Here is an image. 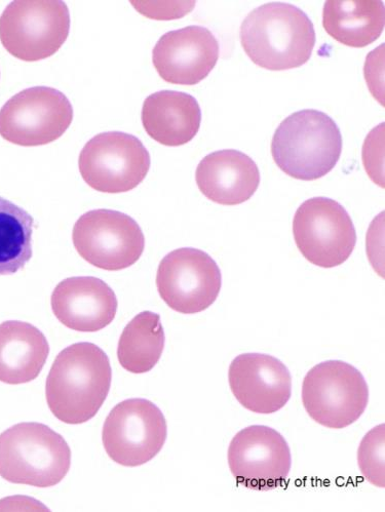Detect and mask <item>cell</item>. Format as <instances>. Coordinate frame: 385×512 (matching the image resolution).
I'll use <instances>...</instances> for the list:
<instances>
[{
  "mask_svg": "<svg viewBox=\"0 0 385 512\" xmlns=\"http://www.w3.org/2000/svg\"><path fill=\"white\" fill-rule=\"evenodd\" d=\"M112 370L107 354L96 344L75 343L62 350L49 373L47 402L66 424L93 419L108 397Z\"/></svg>",
  "mask_w": 385,
  "mask_h": 512,
  "instance_id": "cell-1",
  "label": "cell"
},
{
  "mask_svg": "<svg viewBox=\"0 0 385 512\" xmlns=\"http://www.w3.org/2000/svg\"><path fill=\"white\" fill-rule=\"evenodd\" d=\"M241 43L257 66L284 71L311 59L316 45L314 24L299 8L283 3L252 11L241 26Z\"/></svg>",
  "mask_w": 385,
  "mask_h": 512,
  "instance_id": "cell-2",
  "label": "cell"
},
{
  "mask_svg": "<svg viewBox=\"0 0 385 512\" xmlns=\"http://www.w3.org/2000/svg\"><path fill=\"white\" fill-rule=\"evenodd\" d=\"M342 152L339 127L328 114L306 109L288 116L277 129L272 154L288 176L314 181L328 175Z\"/></svg>",
  "mask_w": 385,
  "mask_h": 512,
  "instance_id": "cell-3",
  "label": "cell"
},
{
  "mask_svg": "<svg viewBox=\"0 0 385 512\" xmlns=\"http://www.w3.org/2000/svg\"><path fill=\"white\" fill-rule=\"evenodd\" d=\"M70 465L68 444L45 424L19 423L0 435V477L10 483L54 487L67 476Z\"/></svg>",
  "mask_w": 385,
  "mask_h": 512,
  "instance_id": "cell-4",
  "label": "cell"
},
{
  "mask_svg": "<svg viewBox=\"0 0 385 512\" xmlns=\"http://www.w3.org/2000/svg\"><path fill=\"white\" fill-rule=\"evenodd\" d=\"M369 388L362 373L342 361H327L308 372L302 383V403L317 423L331 429L354 424L364 414Z\"/></svg>",
  "mask_w": 385,
  "mask_h": 512,
  "instance_id": "cell-5",
  "label": "cell"
},
{
  "mask_svg": "<svg viewBox=\"0 0 385 512\" xmlns=\"http://www.w3.org/2000/svg\"><path fill=\"white\" fill-rule=\"evenodd\" d=\"M69 31V10L60 0L13 2L0 16V42L12 56L25 62L55 55Z\"/></svg>",
  "mask_w": 385,
  "mask_h": 512,
  "instance_id": "cell-6",
  "label": "cell"
},
{
  "mask_svg": "<svg viewBox=\"0 0 385 512\" xmlns=\"http://www.w3.org/2000/svg\"><path fill=\"white\" fill-rule=\"evenodd\" d=\"M168 425L161 409L144 399L126 400L107 416L102 441L107 455L120 465L141 466L164 448Z\"/></svg>",
  "mask_w": 385,
  "mask_h": 512,
  "instance_id": "cell-7",
  "label": "cell"
},
{
  "mask_svg": "<svg viewBox=\"0 0 385 512\" xmlns=\"http://www.w3.org/2000/svg\"><path fill=\"white\" fill-rule=\"evenodd\" d=\"M293 234L307 261L322 268L343 264L354 252L357 232L348 212L328 198L304 202L296 211Z\"/></svg>",
  "mask_w": 385,
  "mask_h": 512,
  "instance_id": "cell-8",
  "label": "cell"
},
{
  "mask_svg": "<svg viewBox=\"0 0 385 512\" xmlns=\"http://www.w3.org/2000/svg\"><path fill=\"white\" fill-rule=\"evenodd\" d=\"M73 245L91 265L120 271L134 265L145 249L139 224L130 216L112 210H94L76 221Z\"/></svg>",
  "mask_w": 385,
  "mask_h": 512,
  "instance_id": "cell-9",
  "label": "cell"
},
{
  "mask_svg": "<svg viewBox=\"0 0 385 512\" xmlns=\"http://www.w3.org/2000/svg\"><path fill=\"white\" fill-rule=\"evenodd\" d=\"M73 108L67 97L49 87L26 89L0 109V136L33 147L55 142L69 129Z\"/></svg>",
  "mask_w": 385,
  "mask_h": 512,
  "instance_id": "cell-10",
  "label": "cell"
},
{
  "mask_svg": "<svg viewBox=\"0 0 385 512\" xmlns=\"http://www.w3.org/2000/svg\"><path fill=\"white\" fill-rule=\"evenodd\" d=\"M150 154L135 136L108 132L83 148L79 166L85 182L96 191L124 193L135 189L150 169Z\"/></svg>",
  "mask_w": 385,
  "mask_h": 512,
  "instance_id": "cell-11",
  "label": "cell"
},
{
  "mask_svg": "<svg viewBox=\"0 0 385 512\" xmlns=\"http://www.w3.org/2000/svg\"><path fill=\"white\" fill-rule=\"evenodd\" d=\"M228 465L238 484L256 491H271L288 479L290 447L276 429L252 425L241 430L228 448Z\"/></svg>",
  "mask_w": 385,
  "mask_h": 512,
  "instance_id": "cell-12",
  "label": "cell"
},
{
  "mask_svg": "<svg viewBox=\"0 0 385 512\" xmlns=\"http://www.w3.org/2000/svg\"><path fill=\"white\" fill-rule=\"evenodd\" d=\"M157 287L171 309L196 314L208 309L218 298L221 271L207 253L192 248L178 249L160 263Z\"/></svg>",
  "mask_w": 385,
  "mask_h": 512,
  "instance_id": "cell-13",
  "label": "cell"
},
{
  "mask_svg": "<svg viewBox=\"0 0 385 512\" xmlns=\"http://www.w3.org/2000/svg\"><path fill=\"white\" fill-rule=\"evenodd\" d=\"M219 43L206 27L188 26L166 33L154 47L152 62L169 84L195 86L216 66Z\"/></svg>",
  "mask_w": 385,
  "mask_h": 512,
  "instance_id": "cell-14",
  "label": "cell"
},
{
  "mask_svg": "<svg viewBox=\"0 0 385 512\" xmlns=\"http://www.w3.org/2000/svg\"><path fill=\"white\" fill-rule=\"evenodd\" d=\"M228 381L237 401L257 414L280 411L292 396V376L288 368L268 354H241L230 364Z\"/></svg>",
  "mask_w": 385,
  "mask_h": 512,
  "instance_id": "cell-15",
  "label": "cell"
},
{
  "mask_svg": "<svg viewBox=\"0 0 385 512\" xmlns=\"http://www.w3.org/2000/svg\"><path fill=\"white\" fill-rule=\"evenodd\" d=\"M51 303L60 323L73 331L86 333L109 326L119 306L113 290L94 277L64 280L55 288Z\"/></svg>",
  "mask_w": 385,
  "mask_h": 512,
  "instance_id": "cell-16",
  "label": "cell"
},
{
  "mask_svg": "<svg viewBox=\"0 0 385 512\" xmlns=\"http://www.w3.org/2000/svg\"><path fill=\"white\" fill-rule=\"evenodd\" d=\"M197 184L210 201L238 206L249 201L260 184V172L247 154L219 150L203 159L196 172Z\"/></svg>",
  "mask_w": 385,
  "mask_h": 512,
  "instance_id": "cell-17",
  "label": "cell"
},
{
  "mask_svg": "<svg viewBox=\"0 0 385 512\" xmlns=\"http://www.w3.org/2000/svg\"><path fill=\"white\" fill-rule=\"evenodd\" d=\"M142 124L150 138L177 147L194 139L200 131L202 110L195 97L176 91H161L146 98Z\"/></svg>",
  "mask_w": 385,
  "mask_h": 512,
  "instance_id": "cell-18",
  "label": "cell"
},
{
  "mask_svg": "<svg viewBox=\"0 0 385 512\" xmlns=\"http://www.w3.org/2000/svg\"><path fill=\"white\" fill-rule=\"evenodd\" d=\"M50 354L41 330L19 321L0 325V382L18 385L35 380Z\"/></svg>",
  "mask_w": 385,
  "mask_h": 512,
  "instance_id": "cell-19",
  "label": "cell"
},
{
  "mask_svg": "<svg viewBox=\"0 0 385 512\" xmlns=\"http://www.w3.org/2000/svg\"><path fill=\"white\" fill-rule=\"evenodd\" d=\"M384 5L378 0H329L323 11V26L338 43L365 48L384 29Z\"/></svg>",
  "mask_w": 385,
  "mask_h": 512,
  "instance_id": "cell-20",
  "label": "cell"
},
{
  "mask_svg": "<svg viewBox=\"0 0 385 512\" xmlns=\"http://www.w3.org/2000/svg\"><path fill=\"white\" fill-rule=\"evenodd\" d=\"M165 343L160 314L143 311L123 331L118 347L119 362L130 373H147L161 360Z\"/></svg>",
  "mask_w": 385,
  "mask_h": 512,
  "instance_id": "cell-21",
  "label": "cell"
},
{
  "mask_svg": "<svg viewBox=\"0 0 385 512\" xmlns=\"http://www.w3.org/2000/svg\"><path fill=\"white\" fill-rule=\"evenodd\" d=\"M34 219L0 196V275L15 274L32 258Z\"/></svg>",
  "mask_w": 385,
  "mask_h": 512,
  "instance_id": "cell-22",
  "label": "cell"
},
{
  "mask_svg": "<svg viewBox=\"0 0 385 512\" xmlns=\"http://www.w3.org/2000/svg\"><path fill=\"white\" fill-rule=\"evenodd\" d=\"M359 467L372 485L384 488V424L370 430L359 447Z\"/></svg>",
  "mask_w": 385,
  "mask_h": 512,
  "instance_id": "cell-23",
  "label": "cell"
},
{
  "mask_svg": "<svg viewBox=\"0 0 385 512\" xmlns=\"http://www.w3.org/2000/svg\"><path fill=\"white\" fill-rule=\"evenodd\" d=\"M379 129H380V126L375 128L370 133V135L367 137V139L365 141V145H364V152H363L364 164H365L366 171L369 174V177H371L372 180L378 185H380V182L378 179V176H380V175H379L377 169H378V167H381L378 162L379 161V159H378L379 153H381L380 159H382V157H383V148L378 150V147L383 143V138H381L379 142H378V138L383 133L384 128L381 129L380 133H378ZM381 169H382V167H381ZM381 179L383 180L382 177H381Z\"/></svg>",
  "mask_w": 385,
  "mask_h": 512,
  "instance_id": "cell-24",
  "label": "cell"
}]
</instances>
